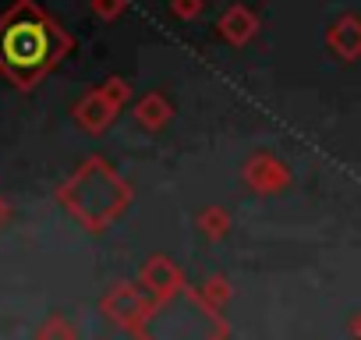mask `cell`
I'll return each instance as SVG.
<instances>
[{
    "mask_svg": "<svg viewBox=\"0 0 361 340\" xmlns=\"http://www.w3.org/2000/svg\"><path fill=\"white\" fill-rule=\"evenodd\" d=\"M156 312H159V305L142 287H135L128 280L110 284L99 298V315L128 336H149V322Z\"/></svg>",
    "mask_w": 361,
    "mask_h": 340,
    "instance_id": "obj_3",
    "label": "cell"
},
{
    "mask_svg": "<svg viewBox=\"0 0 361 340\" xmlns=\"http://www.w3.org/2000/svg\"><path fill=\"white\" fill-rule=\"evenodd\" d=\"M11 217H15V213H11V202H8L4 195H0V231H4V227L11 224Z\"/></svg>",
    "mask_w": 361,
    "mask_h": 340,
    "instance_id": "obj_16",
    "label": "cell"
},
{
    "mask_svg": "<svg viewBox=\"0 0 361 340\" xmlns=\"http://www.w3.org/2000/svg\"><path fill=\"white\" fill-rule=\"evenodd\" d=\"M99 92L106 96V103H110L117 114H121V110L131 103V85H128L124 78H117V75H114V78H106V82L99 85Z\"/></svg>",
    "mask_w": 361,
    "mask_h": 340,
    "instance_id": "obj_12",
    "label": "cell"
},
{
    "mask_svg": "<svg viewBox=\"0 0 361 340\" xmlns=\"http://www.w3.org/2000/svg\"><path fill=\"white\" fill-rule=\"evenodd\" d=\"M131 114H135V124L142 131H163L173 121V103L163 92H145L142 99H135Z\"/></svg>",
    "mask_w": 361,
    "mask_h": 340,
    "instance_id": "obj_10",
    "label": "cell"
},
{
    "mask_svg": "<svg viewBox=\"0 0 361 340\" xmlns=\"http://www.w3.org/2000/svg\"><path fill=\"white\" fill-rule=\"evenodd\" d=\"M350 333H354V336H361V315H354V322H350Z\"/></svg>",
    "mask_w": 361,
    "mask_h": 340,
    "instance_id": "obj_17",
    "label": "cell"
},
{
    "mask_svg": "<svg viewBox=\"0 0 361 340\" xmlns=\"http://www.w3.org/2000/svg\"><path fill=\"white\" fill-rule=\"evenodd\" d=\"M75 124L82 128V131H89V135H106L110 128H114V121H117V110L106 103V96L99 92V89H92V92H85L78 103H75Z\"/></svg>",
    "mask_w": 361,
    "mask_h": 340,
    "instance_id": "obj_7",
    "label": "cell"
},
{
    "mask_svg": "<svg viewBox=\"0 0 361 340\" xmlns=\"http://www.w3.org/2000/svg\"><path fill=\"white\" fill-rule=\"evenodd\" d=\"M326 47H329V54L340 57V61L361 57V18H354V15L336 18V22L329 25V32H326Z\"/></svg>",
    "mask_w": 361,
    "mask_h": 340,
    "instance_id": "obj_9",
    "label": "cell"
},
{
    "mask_svg": "<svg viewBox=\"0 0 361 340\" xmlns=\"http://www.w3.org/2000/svg\"><path fill=\"white\" fill-rule=\"evenodd\" d=\"M206 11V0H170V15L180 22H192Z\"/></svg>",
    "mask_w": 361,
    "mask_h": 340,
    "instance_id": "obj_15",
    "label": "cell"
},
{
    "mask_svg": "<svg viewBox=\"0 0 361 340\" xmlns=\"http://www.w3.org/2000/svg\"><path fill=\"white\" fill-rule=\"evenodd\" d=\"M71 32L36 0H15L0 15V75L22 92L36 89L71 54Z\"/></svg>",
    "mask_w": 361,
    "mask_h": 340,
    "instance_id": "obj_1",
    "label": "cell"
},
{
    "mask_svg": "<svg viewBox=\"0 0 361 340\" xmlns=\"http://www.w3.org/2000/svg\"><path fill=\"white\" fill-rule=\"evenodd\" d=\"M245 185L255 192V195H276V192H283L287 185H290V170H287V163L283 159H276L273 152H255V156H248V163H245Z\"/></svg>",
    "mask_w": 361,
    "mask_h": 340,
    "instance_id": "obj_6",
    "label": "cell"
},
{
    "mask_svg": "<svg viewBox=\"0 0 361 340\" xmlns=\"http://www.w3.org/2000/svg\"><path fill=\"white\" fill-rule=\"evenodd\" d=\"M195 227H199V234H202L206 241H224V238L231 234L234 220H231V213H227L224 206H202L199 217H195Z\"/></svg>",
    "mask_w": 361,
    "mask_h": 340,
    "instance_id": "obj_11",
    "label": "cell"
},
{
    "mask_svg": "<svg viewBox=\"0 0 361 340\" xmlns=\"http://www.w3.org/2000/svg\"><path fill=\"white\" fill-rule=\"evenodd\" d=\"M135 192L131 185L110 166L106 156H85L71 174L57 185L54 202L75 220L82 224L89 234H103L110 224H117L128 206H131Z\"/></svg>",
    "mask_w": 361,
    "mask_h": 340,
    "instance_id": "obj_2",
    "label": "cell"
},
{
    "mask_svg": "<svg viewBox=\"0 0 361 340\" xmlns=\"http://www.w3.org/2000/svg\"><path fill=\"white\" fill-rule=\"evenodd\" d=\"M138 287L163 308V305H170L177 294H185L188 280H185V269H180L173 259H166V255H149V259L142 262V269H138Z\"/></svg>",
    "mask_w": 361,
    "mask_h": 340,
    "instance_id": "obj_4",
    "label": "cell"
},
{
    "mask_svg": "<svg viewBox=\"0 0 361 340\" xmlns=\"http://www.w3.org/2000/svg\"><path fill=\"white\" fill-rule=\"evenodd\" d=\"M128 4H131V0H89V8H92V15L99 22H117L128 11Z\"/></svg>",
    "mask_w": 361,
    "mask_h": 340,
    "instance_id": "obj_13",
    "label": "cell"
},
{
    "mask_svg": "<svg viewBox=\"0 0 361 340\" xmlns=\"http://www.w3.org/2000/svg\"><path fill=\"white\" fill-rule=\"evenodd\" d=\"M185 294L192 298V305L213 322V333L216 336H231V322H224V308H227V301H231V280L224 277V273H213V277H206L199 287H185Z\"/></svg>",
    "mask_w": 361,
    "mask_h": 340,
    "instance_id": "obj_5",
    "label": "cell"
},
{
    "mask_svg": "<svg viewBox=\"0 0 361 340\" xmlns=\"http://www.w3.org/2000/svg\"><path fill=\"white\" fill-rule=\"evenodd\" d=\"M75 333H78V329H75L64 315H50V322H43V326L36 329V336H43V340H47V336H64V340H71Z\"/></svg>",
    "mask_w": 361,
    "mask_h": 340,
    "instance_id": "obj_14",
    "label": "cell"
},
{
    "mask_svg": "<svg viewBox=\"0 0 361 340\" xmlns=\"http://www.w3.org/2000/svg\"><path fill=\"white\" fill-rule=\"evenodd\" d=\"M216 32H220V40L231 43V47H248V43L255 40V32H259V18H255V11H252L248 4H231V8L220 15Z\"/></svg>",
    "mask_w": 361,
    "mask_h": 340,
    "instance_id": "obj_8",
    "label": "cell"
}]
</instances>
